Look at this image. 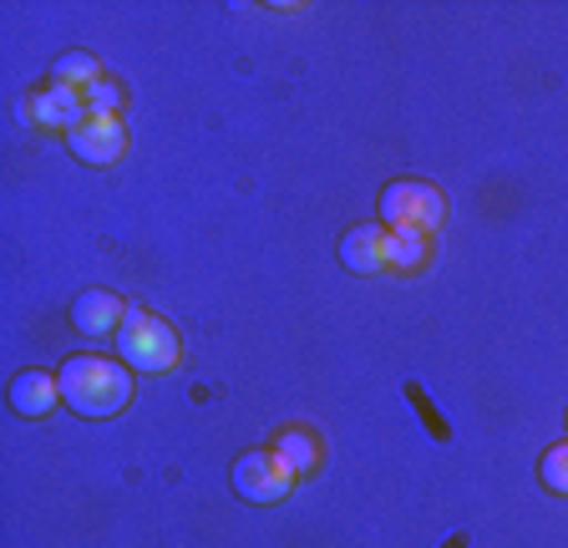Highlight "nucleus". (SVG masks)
<instances>
[{
    "label": "nucleus",
    "mask_w": 568,
    "mask_h": 548,
    "mask_svg": "<svg viewBox=\"0 0 568 548\" xmlns=\"http://www.w3.org/2000/svg\"><path fill=\"white\" fill-rule=\"evenodd\" d=\"M406 402H412L416 406V412H422V422H426V432H432V437H437V442H447L452 437V432H447V422H442L437 417V406H432V402H426V396H422V386H406Z\"/></svg>",
    "instance_id": "obj_15"
},
{
    "label": "nucleus",
    "mask_w": 568,
    "mask_h": 548,
    "mask_svg": "<svg viewBox=\"0 0 568 548\" xmlns=\"http://www.w3.org/2000/svg\"><path fill=\"white\" fill-rule=\"evenodd\" d=\"M341 264L351 274L386 270V224H355L341 234Z\"/></svg>",
    "instance_id": "obj_8"
},
{
    "label": "nucleus",
    "mask_w": 568,
    "mask_h": 548,
    "mask_svg": "<svg viewBox=\"0 0 568 548\" xmlns=\"http://www.w3.org/2000/svg\"><path fill=\"white\" fill-rule=\"evenodd\" d=\"M229 483L244 503H280L295 488V467L284 463L274 447H254V453H239L229 467Z\"/></svg>",
    "instance_id": "obj_4"
},
{
    "label": "nucleus",
    "mask_w": 568,
    "mask_h": 548,
    "mask_svg": "<svg viewBox=\"0 0 568 548\" xmlns=\"http://www.w3.org/2000/svg\"><path fill=\"white\" fill-rule=\"evenodd\" d=\"M6 396H11L16 417L41 422V417H51V406L61 402V382L51 376V371H21V376L6 386Z\"/></svg>",
    "instance_id": "obj_7"
},
{
    "label": "nucleus",
    "mask_w": 568,
    "mask_h": 548,
    "mask_svg": "<svg viewBox=\"0 0 568 548\" xmlns=\"http://www.w3.org/2000/svg\"><path fill=\"white\" fill-rule=\"evenodd\" d=\"M67 148L87 168H112L128 153V128H122V118H87L82 128L67 132Z\"/></svg>",
    "instance_id": "obj_5"
},
{
    "label": "nucleus",
    "mask_w": 568,
    "mask_h": 548,
    "mask_svg": "<svg viewBox=\"0 0 568 548\" xmlns=\"http://www.w3.org/2000/svg\"><path fill=\"white\" fill-rule=\"evenodd\" d=\"M447 219V199L426 179H390L381 189V224L402 234H432Z\"/></svg>",
    "instance_id": "obj_3"
},
{
    "label": "nucleus",
    "mask_w": 568,
    "mask_h": 548,
    "mask_svg": "<svg viewBox=\"0 0 568 548\" xmlns=\"http://www.w3.org/2000/svg\"><path fill=\"white\" fill-rule=\"evenodd\" d=\"M26 112H31L41 128H61V132H71V128H82V122H87L82 92H71V87H57V82L26 97Z\"/></svg>",
    "instance_id": "obj_6"
},
{
    "label": "nucleus",
    "mask_w": 568,
    "mask_h": 548,
    "mask_svg": "<svg viewBox=\"0 0 568 548\" xmlns=\"http://www.w3.org/2000/svg\"><path fill=\"white\" fill-rule=\"evenodd\" d=\"M122 315H128V305H122L112 290H82V295L71 300V325L82 335H106L118 331Z\"/></svg>",
    "instance_id": "obj_9"
},
{
    "label": "nucleus",
    "mask_w": 568,
    "mask_h": 548,
    "mask_svg": "<svg viewBox=\"0 0 568 548\" xmlns=\"http://www.w3.org/2000/svg\"><path fill=\"white\" fill-rule=\"evenodd\" d=\"M274 453L295 467V477H305V473H315V467H320L325 447H320V437L310 427H280V437H274Z\"/></svg>",
    "instance_id": "obj_10"
},
{
    "label": "nucleus",
    "mask_w": 568,
    "mask_h": 548,
    "mask_svg": "<svg viewBox=\"0 0 568 548\" xmlns=\"http://www.w3.org/2000/svg\"><path fill=\"white\" fill-rule=\"evenodd\" d=\"M97 77H102V67H97L92 51H61L57 67H51V82H57V87H71V92H87Z\"/></svg>",
    "instance_id": "obj_12"
},
{
    "label": "nucleus",
    "mask_w": 568,
    "mask_h": 548,
    "mask_svg": "<svg viewBox=\"0 0 568 548\" xmlns=\"http://www.w3.org/2000/svg\"><path fill=\"white\" fill-rule=\"evenodd\" d=\"M118 351L132 371H153V376L158 371H173L178 361H183V341H178V331L163 321V315L142 311V305H128V315H122Z\"/></svg>",
    "instance_id": "obj_2"
},
{
    "label": "nucleus",
    "mask_w": 568,
    "mask_h": 548,
    "mask_svg": "<svg viewBox=\"0 0 568 548\" xmlns=\"http://www.w3.org/2000/svg\"><path fill=\"white\" fill-rule=\"evenodd\" d=\"M82 102H87V118H118V108H122V87L112 82V77H97V82L82 92Z\"/></svg>",
    "instance_id": "obj_14"
},
{
    "label": "nucleus",
    "mask_w": 568,
    "mask_h": 548,
    "mask_svg": "<svg viewBox=\"0 0 568 548\" xmlns=\"http://www.w3.org/2000/svg\"><path fill=\"white\" fill-rule=\"evenodd\" d=\"M538 483L548 493H558V498H568V442H558V447H548L538 457Z\"/></svg>",
    "instance_id": "obj_13"
},
{
    "label": "nucleus",
    "mask_w": 568,
    "mask_h": 548,
    "mask_svg": "<svg viewBox=\"0 0 568 548\" xmlns=\"http://www.w3.org/2000/svg\"><path fill=\"white\" fill-rule=\"evenodd\" d=\"M61 402L77 417H118L132 402V376L128 361H106V356H67L57 371Z\"/></svg>",
    "instance_id": "obj_1"
},
{
    "label": "nucleus",
    "mask_w": 568,
    "mask_h": 548,
    "mask_svg": "<svg viewBox=\"0 0 568 548\" xmlns=\"http://www.w3.org/2000/svg\"><path fill=\"white\" fill-rule=\"evenodd\" d=\"M426 260H432V234L386 229V270H422Z\"/></svg>",
    "instance_id": "obj_11"
},
{
    "label": "nucleus",
    "mask_w": 568,
    "mask_h": 548,
    "mask_svg": "<svg viewBox=\"0 0 568 548\" xmlns=\"http://www.w3.org/2000/svg\"><path fill=\"white\" fill-rule=\"evenodd\" d=\"M442 548H467V534H452V538H447V544H442Z\"/></svg>",
    "instance_id": "obj_16"
}]
</instances>
